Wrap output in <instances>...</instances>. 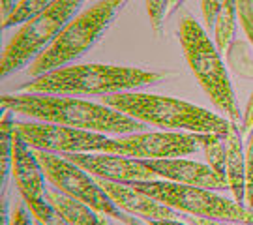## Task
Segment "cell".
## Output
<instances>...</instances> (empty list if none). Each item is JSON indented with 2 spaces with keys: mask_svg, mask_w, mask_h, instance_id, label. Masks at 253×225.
Wrapping results in <instances>:
<instances>
[{
  "mask_svg": "<svg viewBox=\"0 0 253 225\" xmlns=\"http://www.w3.org/2000/svg\"><path fill=\"white\" fill-rule=\"evenodd\" d=\"M84 0H54L36 17L27 21L2 51L0 73L6 79L36 60L72 21Z\"/></svg>",
  "mask_w": 253,
  "mask_h": 225,
  "instance_id": "8992f818",
  "label": "cell"
},
{
  "mask_svg": "<svg viewBox=\"0 0 253 225\" xmlns=\"http://www.w3.org/2000/svg\"><path fill=\"white\" fill-rule=\"evenodd\" d=\"M184 2H186V0H167V15H165V19L171 17L172 13L180 8Z\"/></svg>",
  "mask_w": 253,
  "mask_h": 225,
  "instance_id": "f546056e",
  "label": "cell"
},
{
  "mask_svg": "<svg viewBox=\"0 0 253 225\" xmlns=\"http://www.w3.org/2000/svg\"><path fill=\"white\" fill-rule=\"evenodd\" d=\"M167 72H150L143 68L113 64H79L40 75L19 87L28 94H72V96H107L117 92H133L163 81Z\"/></svg>",
  "mask_w": 253,
  "mask_h": 225,
  "instance_id": "7a4b0ae2",
  "label": "cell"
},
{
  "mask_svg": "<svg viewBox=\"0 0 253 225\" xmlns=\"http://www.w3.org/2000/svg\"><path fill=\"white\" fill-rule=\"evenodd\" d=\"M207 134L180 132H139L109 139L101 152L120 154L135 160H169L195 154L203 148Z\"/></svg>",
  "mask_w": 253,
  "mask_h": 225,
  "instance_id": "9c48e42d",
  "label": "cell"
},
{
  "mask_svg": "<svg viewBox=\"0 0 253 225\" xmlns=\"http://www.w3.org/2000/svg\"><path fill=\"white\" fill-rule=\"evenodd\" d=\"M126 2L127 0H100L90 8L79 11L53 44L28 66V75L36 79L81 58L103 38Z\"/></svg>",
  "mask_w": 253,
  "mask_h": 225,
  "instance_id": "277c9868",
  "label": "cell"
},
{
  "mask_svg": "<svg viewBox=\"0 0 253 225\" xmlns=\"http://www.w3.org/2000/svg\"><path fill=\"white\" fill-rule=\"evenodd\" d=\"M27 208L28 207H25V205H19L11 214V224L9 225H34L32 224V214Z\"/></svg>",
  "mask_w": 253,
  "mask_h": 225,
  "instance_id": "484cf974",
  "label": "cell"
},
{
  "mask_svg": "<svg viewBox=\"0 0 253 225\" xmlns=\"http://www.w3.org/2000/svg\"><path fill=\"white\" fill-rule=\"evenodd\" d=\"M246 205L253 208V130L246 141Z\"/></svg>",
  "mask_w": 253,
  "mask_h": 225,
  "instance_id": "cb8c5ba5",
  "label": "cell"
},
{
  "mask_svg": "<svg viewBox=\"0 0 253 225\" xmlns=\"http://www.w3.org/2000/svg\"><path fill=\"white\" fill-rule=\"evenodd\" d=\"M236 17L244 30L246 38L253 45V0H235Z\"/></svg>",
  "mask_w": 253,
  "mask_h": 225,
  "instance_id": "7402d4cb",
  "label": "cell"
},
{
  "mask_svg": "<svg viewBox=\"0 0 253 225\" xmlns=\"http://www.w3.org/2000/svg\"><path fill=\"white\" fill-rule=\"evenodd\" d=\"M242 128L231 120L227 134V186L236 203H246V150Z\"/></svg>",
  "mask_w": 253,
  "mask_h": 225,
  "instance_id": "9a60e30c",
  "label": "cell"
},
{
  "mask_svg": "<svg viewBox=\"0 0 253 225\" xmlns=\"http://www.w3.org/2000/svg\"><path fill=\"white\" fill-rule=\"evenodd\" d=\"M45 199L53 205L60 214H62L72 225H101L103 218H100L92 207H88L86 203H83L79 199L70 197L62 191H58L56 188L45 189Z\"/></svg>",
  "mask_w": 253,
  "mask_h": 225,
  "instance_id": "2e32d148",
  "label": "cell"
},
{
  "mask_svg": "<svg viewBox=\"0 0 253 225\" xmlns=\"http://www.w3.org/2000/svg\"><path fill=\"white\" fill-rule=\"evenodd\" d=\"M36 156L45 173V179L53 184V188L86 203L100 214L117 218L118 222L126 224L129 214L115 205V201L109 197L107 191L101 188L100 180H94L88 173L83 171L79 165L70 162L68 158H64L62 154L36 150Z\"/></svg>",
  "mask_w": 253,
  "mask_h": 225,
  "instance_id": "ba28073f",
  "label": "cell"
},
{
  "mask_svg": "<svg viewBox=\"0 0 253 225\" xmlns=\"http://www.w3.org/2000/svg\"><path fill=\"white\" fill-rule=\"evenodd\" d=\"M253 130V92L250 99H248V105H246L244 113H242V134H250Z\"/></svg>",
  "mask_w": 253,
  "mask_h": 225,
  "instance_id": "4316f807",
  "label": "cell"
},
{
  "mask_svg": "<svg viewBox=\"0 0 253 225\" xmlns=\"http://www.w3.org/2000/svg\"><path fill=\"white\" fill-rule=\"evenodd\" d=\"M236 28V4L235 0H223L214 21V44L217 51L223 54L229 53Z\"/></svg>",
  "mask_w": 253,
  "mask_h": 225,
  "instance_id": "e0dca14e",
  "label": "cell"
},
{
  "mask_svg": "<svg viewBox=\"0 0 253 225\" xmlns=\"http://www.w3.org/2000/svg\"><path fill=\"white\" fill-rule=\"evenodd\" d=\"M2 111L32 117L40 122H53L62 126L98 132V134H139L145 122L127 117L103 103H92L79 98H60L56 94H2Z\"/></svg>",
  "mask_w": 253,
  "mask_h": 225,
  "instance_id": "6da1fadb",
  "label": "cell"
},
{
  "mask_svg": "<svg viewBox=\"0 0 253 225\" xmlns=\"http://www.w3.org/2000/svg\"><path fill=\"white\" fill-rule=\"evenodd\" d=\"M34 225H43V224H40V222H36V224H34Z\"/></svg>",
  "mask_w": 253,
  "mask_h": 225,
  "instance_id": "836d02e7",
  "label": "cell"
},
{
  "mask_svg": "<svg viewBox=\"0 0 253 225\" xmlns=\"http://www.w3.org/2000/svg\"><path fill=\"white\" fill-rule=\"evenodd\" d=\"M143 163L156 173V177H162V180H171V182L197 186V188H207L212 189V191L229 189L227 180L217 177L208 163L191 162V160H182V158L143 160Z\"/></svg>",
  "mask_w": 253,
  "mask_h": 225,
  "instance_id": "7c38bea8",
  "label": "cell"
},
{
  "mask_svg": "<svg viewBox=\"0 0 253 225\" xmlns=\"http://www.w3.org/2000/svg\"><path fill=\"white\" fill-rule=\"evenodd\" d=\"M11 175L25 203L45 197V173L38 162L36 150L19 135V132L15 135Z\"/></svg>",
  "mask_w": 253,
  "mask_h": 225,
  "instance_id": "5bb4252c",
  "label": "cell"
},
{
  "mask_svg": "<svg viewBox=\"0 0 253 225\" xmlns=\"http://www.w3.org/2000/svg\"><path fill=\"white\" fill-rule=\"evenodd\" d=\"M15 120L13 113L4 111L2 117V132H0V173H2V188H6V180L11 171V163H13V148H15Z\"/></svg>",
  "mask_w": 253,
  "mask_h": 225,
  "instance_id": "ac0fdd59",
  "label": "cell"
},
{
  "mask_svg": "<svg viewBox=\"0 0 253 225\" xmlns=\"http://www.w3.org/2000/svg\"><path fill=\"white\" fill-rule=\"evenodd\" d=\"M203 150L207 156V163L217 177L227 180V135L207 134Z\"/></svg>",
  "mask_w": 253,
  "mask_h": 225,
  "instance_id": "d6986e66",
  "label": "cell"
},
{
  "mask_svg": "<svg viewBox=\"0 0 253 225\" xmlns=\"http://www.w3.org/2000/svg\"><path fill=\"white\" fill-rule=\"evenodd\" d=\"M223 0H201V13H203V21L207 25V30L214 28V21L219 8H221Z\"/></svg>",
  "mask_w": 253,
  "mask_h": 225,
  "instance_id": "d4e9b609",
  "label": "cell"
},
{
  "mask_svg": "<svg viewBox=\"0 0 253 225\" xmlns=\"http://www.w3.org/2000/svg\"><path fill=\"white\" fill-rule=\"evenodd\" d=\"M126 224H127V225H148L146 222H139L137 218H131V216H129V218L126 220Z\"/></svg>",
  "mask_w": 253,
  "mask_h": 225,
  "instance_id": "1f68e13d",
  "label": "cell"
},
{
  "mask_svg": "<svg viewBox=\"0 0 253 225\" xmlns=\"http://www.w3.org/2000/svg\"><path fill=\"white\" fill-rule=\"evenodd\" d=\"M0 4H2V23L6 21V19L11 15V11L15 8V4H17V0H0Z\"/></svg>",
  "mask_w": 253,
  "mask_h": 225,
  "instance_id": "83f0119b",
  "label": "cell"
},
{
  "mask_svg": "<svg viewBox=\"0 0 253 225\" xmlns=\"http://www.w3.org/2000/svg\"><path fill=\"white\" fill-rule=\"evenodd\" d=\"M127 186H133L139 191L188 216L253 225L252 208L236 203L235 199L221 197L212 189L178 184L171 180H139L129 182Z\"/></svg>",
  "mask_w": 253,
  "mask_h": 225,
  "instance_id": "52a82bcc",
  "label": "cell"
},
{
  "mask_svg": "<svg viewBox=\"0 0 253 225\" xmlns=\"http://www.w3.org/2000/svg\"><path fill=\"white\" fill-rule=\"evenodd\" d=\"M101 103L135 118L139 122L167 128L171 132L186 130L191 134H229L231 120L210 113L190 101L146 92H117L101 96Z\"/></svg>",
  "mask_w": 253,
  "mask_h": 225,
  "instance_id": "3957f363",
  "label": "cell"
},
{
  "mask_svg": "<svg viewBox=\"0 0 253 225\" xmlns=\"http://www.w3.org/2000/svg\"><path fill=\"white\" fill-rule=\"evenodd\" d=\"M28 210H30V214L32 218L40 222V224L43 225H72L66 218L56 210V208L47 201L45 197L43 199H38V201H30L27 203Z\"/></svg>",
  "mask_w": 253,
  "mask_h": 225,
  "instance_id": "44dd1931",
  "label": "cell"
},
{
  "mask_svg": "<svg viewBox=\"0 0 253 225\" xmlns=\"http://www.w3.org/2000/svg\"><path fill=\"white\" fill-rule=\"evenodd\" d=\"M70 162L79 165L83 171L96 177L98 180H109V182H139V180H154L156 173L148 169L143 160L127 158L120 154H90V152H73L62 154Z\"/></svg>",
  "mask_w": 253,
  "mask_h": 225,
  "instance_id": "8fae6325",
  "label": "cell"
},
{
  "mask_svg": "<svg viewBox=\"0 0 253 225\" xmlns=\"http://www.w3.org/2000/svg\"><path fill=\"white\" fill-rule=\"evenodd\" d=\"M101 225H109V224H107V220H105V218H103V224H101Z\"/></svg>",
  "mask_w": 253,
  "mask_h": 225,
  "instance_id": "d6a6232c",
  "label": "cell"
},
{
  "mask_svg": "<svg viewBox=\"0 0 253 225\" xmlns=\"http://www.w3.org/2000/svg\"><path fill=\"white\" fill-rule=\"evenodd\" d=\"M145 4L152 30L160 36L163 32V21L167 15V0H145Z\"/></svg>",
  "mask_w": 253,
  "mask_h": 225,
  "instance_id": "603a6c76",
  "label": "cell"
},
{
  "mask_svg": "<svg viewBox=\"0 0 253 225\" xmlns=\"http://www.w3.org/2000/svg\"><path fill=\"white\" fill-rule=\"evenodd\" d=\"M53 2L54 0H17L11 15L2 23V28H9L13 25H25L27 21H30L45 8H49Z\"/></svg>",
  "mask_w": 253,
  "mask_h": 225,
  "instance_id": "ffe728a7",
  "label": "cell"
},
{
  "mask_svg": "<svg viewBox=\"0 0 253 225\" xmlns=\"http://www.w3.org/2000/svg\"><path fill=\"white\" fill-rule=\"evenodd\" d=\"M101 188L109 193V197L115 201L120 210H124L129 216H137L145 222L150 220H178L182 218L178 210L167 207L160 203L158 199L146 195L139 191L133 186L120 184V182H109V180H100Z\"/></svg>",
  "mask_w": 253,
  "mask_h": 225,
  "instance_id": "4fadbf2b",
  "label": "cell"
},
{
  "mask_svg": "<svg viewBox=\"0 0 253 225\" xmlns=\"http://www.w3.org/2000/svg\"><path fill=\"white\" fill-rule=\"evenodd\" d=\"M178 40L186 62L203 92L217 111L225 113L229 120L238 122L242 113L236 101L235 89L229 79L221 53L217 51L214 40L208 38V30H205L193 17H184L178 27Z\"/></svg>",
  "mask_w": 253,
  "mask_h": 225,
  "instance_id": "5b68a950",
  "label": "cell"
},
{
  "mask_svg": "<svg viewBox=\"0 0 253 225\" xmlns=\"http://www.w3.org/2000/svg\"><path fill=\"white\" fill-rule=\"evenodd\" d=\"M15 130L34 150L56 154L101 152L109 141L98 132H86L53 122H15Z\"/></svg>",
  "mask_w": 253,
  "mask_h": 225,
  "instance_id": "30bf717a",
  "label": "cell"
},
{
  "mask_svg": "<svg viewBox=\"0 0 253 225\" xmlns=\"http://www.w3.org/2000/svg\"><path fill=\"white\" fill-rule=\"evenodd\" d=\"M191 225H227V222H219V220H207V218H193L190 216Z\"/></svg>",
  "mask_w": 253,
  "mask_h": 225,
  "instance_id": "f1b7e54d",
  "label": "cell"
},
{
  "mask_svg": "<svg viewBox=\"0 0 253 225\" xmlns=\"http://www.w3.org/2000/svg\"><path fill=\"white\" fill-rule=\"evenodd\" d=\"M148 225H186L182 224L180 220H150V222H146Z\"/></svg>",
  "mask_w": 253,
  "mask_h": 225,
  "instance_id": "4dcf8cb0",
  "label": "cell"
}]
</instances>
